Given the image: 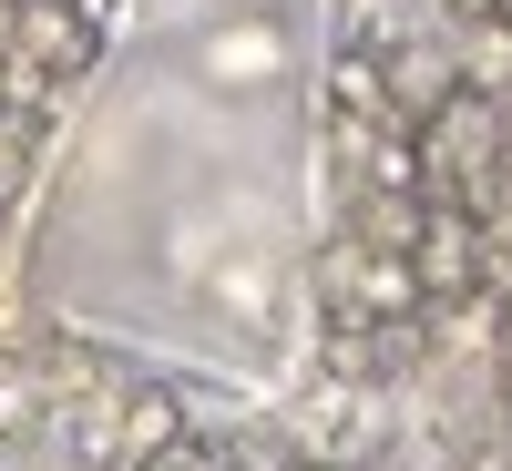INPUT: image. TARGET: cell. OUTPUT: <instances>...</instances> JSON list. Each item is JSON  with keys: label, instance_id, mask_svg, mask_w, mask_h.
<instances>
[{"label": "cell", "instance_id": "cell-1", "mask_svg": "<svg viewBox=\"0 0 512 471\" xmlns=\"http://www.w3.org/2000/svg\"><path fill=\"white\" fill-rule=\"evenodd\" d=\"M93 41H103V31L82 21L72 0H21V11H11V52H31L52 82H82V72H93Z\"/></svg>", "mask_w": 512, "mask_h": 471}, {"label": "cell", "instance_id": "cell-2", "mask_svg": "<svg viewBox=\"0 0 512 471\" xmlns=\"http://www.w3.org/2000/svg\"><path fill=\"white\" fill-rule=\"evenodd\" d=\"M410 277H420V297H472V287H482V226L461 216V205H441V216H420Z\"/></svg>", "mask_w": 512, "mask_h": 471}, {"label": "cell", "instance_id": "cell-3", "mask_svg": "<svg viewBox=\"0 0 512 471\" xmlns=\"http://www.w3.org/2000/svg\"><path fill=\"white\" fill-rule=\"evenodd\" d=\"M420 164H441V175H492V164H502V123H492V103H482V93H451V103L431 113Z\"/></svg>", "mask_w": 512, "mask_h": 471}, {"label": "cell", "instance_id": "cell-4", "mask_svg": "<svg viewBox=\"0 0 512 471\" xmlns=\"http://www.w3.org/2000/svg\"><path fill=\"white\" fill-rule=\"evenodd\" d=\"M41 431H52L82 471H123V400H113V390H72V400H52V410H41Z\"/></svg>", "mask_w": 512, "mask_h": 471}, {"label": "cell", "instance_id": "cell-5", "mask_svg": "<svg viewBox=\"0 0 512 471\" xmlns=\"http://www.w3.org/2000/svg\"><path fill=\"white\" fill-rule=\"evenodd\" d=\"M379 93H390L400 113H441V103L461 93V72L431 52V41H410V52H390V62H379Z\"/></svg>", "mask_w": 512, "mask_h": 471}, {"label": "cell", "instance_id": "cell-6", "mask_svg": "<svg viewBox=\"0 0 512 471\" xmlns=\"http://www.w3.org/2000/svg\"><path fill=\"white\" fill-rule=\"evenodd\" d=\"M287 41L267 21H236V31H205V82H267Z\"/></svg>", "mask_w": 512, "mask_h": 471}, {"label": "cell", "instance_id": "cell-7", "mask_svg": "<svg viewBox=\"0 0 512 471\" xmlns=\"http://www.w3.org/2000/svg\"><path fill=\"white\" fill-rule=\"evenodd\" d=\"M164 441H185V400L175 390H134L123 400V471H134L144 451H164Z\"/></svg>", "mask_w": 512, "mask_h": 471}, {"label": "cell", "instance_id": "cell-8", "mask_svg": "<svg viewBox=\"0 0 512 471\" xmlns=\"http://www.w3.org/2000/svg\"><path fill=\"white\" fill-rule=\"evenodd\" d=\"M41 410H52V390H41V359H0V441L41 431Z\"/></svg>", "mask_w": 512, "mask_h": 471}, {"label": "cell", "instance_id": "cell-9", "mask_svg": "<svg viewBox=\"0 0 512 471\" xmlns=\"http://www.w3.org/2000/svg\"><path fill=\"white\" fill-rule=\"evenodd\" d=\"M21 185H31V134L11 123V134H0V205H21Z\"/></svg>", "mask_w": 512, "mask_h": 471}, {"label": "cell", "instance_id": "cell-10", "mask_svg": "<svg viewBox=\"0 0 512 471\" xmlns=\"http://www.w3.org/2000/svg\"><path fill=\"white\" fill-rule=\"evenodd\" d=\"M134 471H205V451H195V441H164V451H144Z\"/></svg>", "mask_w": 512, "mask_h": 471}, {"label": "cell", "instance_id": "cell-11", "mask_svg": "<svg viewBox=\"0 0 512 471\" xmlns=\"http://www.w3.org/2000/svg\"><path fill=\"white\" fill-rule=\"evenodd\" d=\"M461 471H512V451H472V461H461Z\"/></svg>", "mask_w": 512, "mask_h": 471}, {"label": "cell", "instance_id": "cell-12", "mask_svg": "<svg viewBox=\"0 0 512 471\" xmlns=\"http://www.w3.org/2000/svg\"><path fill=\"white\" fill-rule=\"evenodd\" d=\"M451 11H461V21H492V0H451Z\"/></svg>", "mask_w": 512, "mask_h": 471}]
</instances>
